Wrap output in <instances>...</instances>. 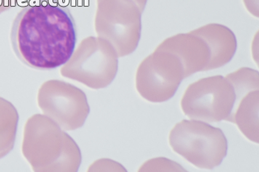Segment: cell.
<instances>
[{
	"mask_svg": "<svg viewBox=\"0 0 259 172\" xmlns=\"http://www.w3.org/2000/svg\"><path fill=\"white\" fill-rule=\"evenodd\" d=\"M76 22L66 7L47 1L30 3L16 16L11 43L24 65L51 71L65 65L75 50Z\"/></svg>",
	"mask_w": 259,
	"mask_h": 172,
	"instance_id": "6da1fadb",
	"label": "cell"
},
{
	"mask_svg": "<svg viewBox=\"0 0 259 172\" xmlns=\"http://www.w3.org/2000/svg\"><path fill=\"white\" fill-rule=\"evenodd\" d=\"M22 152L34 171H77L81 165L77 143L44 114L25 123Z\"/></svg>",
	"mask_w": 259,
	"mask_h": 172,
	"instance_id": "7a4b0ae2",
	"label": "cell"
},
{
	"mask_svg": "<svg viewBox=\"0 0 259 172\" xmlns=\"http://www.w3.org/2000/svg\"><path fill=\"white\" fill-rule=\"evenodd\" d=\"M169 143L174 152L204 169L219 166L228 153V141L221 129L192 119L174 126L169 132Z\"/></svg>",
	"mask_w": 259,
	"mask_h": 172,
	"instance_id": "3957f363",
	"label": "cell"
},
{
	"mask_svg": "<svg viewBox=\"0 0 259 172\" xmlns=\"http://www.w3.org/2000/svg\"><path fill=\"white\" fill-rule=\"evenodd\" d=\"M117 53L105 39L89 36L79 43L61 75L94 90L105 88L116 78L119 67Z\"/></svg>",
	"mask_w": 259,
	"mask_h": 172,
	"instance_id": "277c9868",
	"label": "cell"
},
{
	"mask_svg": "<svg viewBox=\"0 0 259 172\" xmlns=\"http://www.w3.org/2000/svg\"><path fill=\"white\" fill-rule=\"evenodd\" d=\"M142 14L132 0L97 1L96 33L113 46L119 58L131 55L138 47Z\"/></svg>",
	"mask_w": 259,
	"mask_h": 172,
	"instance_id": "5b68a950",
	"label": "cell"
},
{
	"mask_svg": "<svg viewBox=\"0 0 259 172\" xmlns=\"http://www.w3.org/2000/svg\"><path fill=\"white\" fill-rule=\"evenodd\" d=\"M236 99L234 89L226 78L209 76L188 86L181 100V107L192 120L228 122Z\"/></svg>",
	"mask_w": 259,
	"mask_h": 172,
	"instance_id": "8992f818",
	"label": "cell"
},
{
	"mask_svg": "<svg viewBox=\"0 0 259 172\" xmlns=\"http://www.w3.org/2000/svg\"><path fill=\"white\" fill-rule=\"evenodd\" d=\"M39 107L45 116L65 131L81 128L90 113L85 93L79 87L62 80H49L38 92Z\"/></svg>",
	"mask_w": 259,
	"mask_h": 172,
	"instance_id": "52a82bcc",
	"label": "cell"
},
{
	"mask_svg": "<svg viewBox=\"0 0 259 172\" xmlns=\"http://www.w3.org/2000/svg\"><path fill=\"white\" fill-rule=\"evenodd\" d=\"M184 79L179 59L165 51L155 50L139 65L136 87L147 101L161 103L174 97Z\"/></svg>",
	"mask_w": 259,
	"mask_h": 172,
	"instance_id": "ba28073f",
	"label": "cell"
},
{
	"mask_svg": "<svg viewBox=\"0 0 259 172\" xmlns=\"http://www.w3.org/2000/svg\"><path fill=\"white\" fill-rule=\"evenodd\" d=\"M156 50L176 55L183 67L185 79L198 72L205 71L210 58L205 41L190 32L179 33L164 39Z\"/></svg>",
	"mask_w": 259,
	"mask_h": 172,
	"instance_id": "9c48e42d",
	"label": "cell"
},
{
	"mask_svg": "<svg viewBox=\"0 0 259 172\" xmlns=\"http://www.w3.org/2000/svg\"><path fill=\"white\" fill-rule=\"evenodd\" d=\"M190 33L201 37L208 46L210 58L204 71L217 69L229 63L237 50L234 33L221 24H208Z\"/></svg>",
	"mask_w": 259,
	"mask_h": 172,
	"instance_id": "30bf717a",
	"label": "cell"
},
{
	"mask_svg": "<svg viewBox=\"0 0 259 172\" xmlns=\"http://www.w3.org/2000/svg\"><path fill=\"white\" fill-rule=\"evenodd\" d=\"M259 91L252 90L235 103L228 122L237 126L241 133L253 143L259 141Z\"/></svg>",
	"mask_w": 259,
	"mask_h": 172,
	"instance_id": "8fae6325",
	"label": "cell"
},
{
	"mask_svg": "<svg viewBox=\"0 0 259 172\" xmlns=\"http://www.w3.org/2000/svg\"><path fill=\"white\" fill-rule=\"evenodd\" d=\"M19 123V114L15 106L0 97V159L14 149Z\"/></svg>",
	"mask_w": 259,
	"mask_h": 172,
	"instance_id": "7c38bea8",
	"label": "cell"
},
{
	"mask_svg": "<svg viewBox=\"0 0 259 172\" xmlns=\"http://www.w3.org/2000/svg\"><path fill=\"white\" fill-rule=\"evenodd\" d=\"M230 81L236 93V102L244 95L252 90H258L259 73L258 71L248 68H241L225 76Z\"/></svg>",
	"mask_w": 259,
	"mask_h": 172,
	"instance_id": "4fadbf2b",
	"label": "cell"
},
{
	"mask_svg": "<svg viewBox=\"0 0 259 172\" xmlns=\"http://www.w3.org/2000/svg\"><path fill=\"white\" fill-rule=\"evenodd\" d=\"M186 171L179 164L165 157L150 159L140 167L139 171Z\"/></svg>",
	"mask_w": 259,
	"mask_h": 172,
	"instance_id": "5bb4252c",
	"label": "cell"
},
{
	"mask_svg": "<svg viewBox=\"0 0 259 172\" xmlns=\"http://www.w3.org/2000/svg\"><path fill=\"white\" fill-rule=\"evenodd\" d=\"M126 171L127 170L119 162L110 159H100L94 162L89 168V171Z\"/></svg>",
	"mask_w": 259,
	"mask_h": 172,
	"instance_id": "9a60e30c",
	"label": "cell"
},
{
	"mask_svg": "<svg viewBox=\"0 0 259 172\" xmlns=\"http://www.w3.org/2000/svg\"><path fill=\"white\" fill-rule=\"evenodd\" d=\"M20 0H0V14L10 10L20 3Z\"/></svg>",
	"mask_w": 259,
	"mask_h": 172,
	"instance_id": "2e32d148",
	"label": "cell"
},
{
	"mask_svg": "<svg viewBox=\"0 0 259 172\" xmlns=\"http://www.w3.org/2000/svg\"><path fill=\"white\" fill-rule=\"evenodd\" d=\"M247 10L255 17H258V0H244Z\"/></svg>",
	"mask_w": 259,
	"mask_h": 172,
	"instance_id": "e0dca14e",
	"label": "cell"
},
{
	"mask_svg": "<svg viewBox=\"0 0 259 172\" xmlns=\"http://www.w3.org/2000/svg\"><path fill=\"white\" fill-rule=\"evenodd\" d=\"M97 1H100V0H97ZM132 1H134V3L137 4V6H138L139 9H140L141 12L143 13L148 0H132Z\"/></svg>",
	"mask_w": 259,
	"mask_h": 172,
	"instance_id": "ac0fdd59",
	"label": "cell"
}]
</instances>
